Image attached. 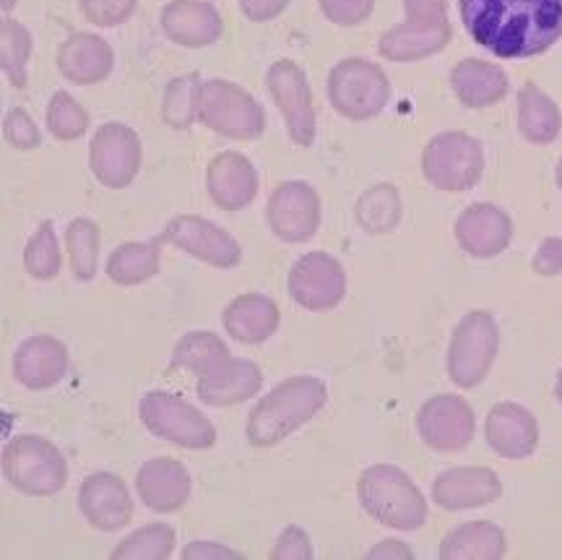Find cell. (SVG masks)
I'll list each match as a JSON object with an SVG mask.
<instances>
[{
  "instance_id": "7c38bea8",
  "label": "cell",
  "mask_w": 562,
  "mask_h": 560,
  "mask_svg": "<svg viewBox=\"0 0 562 560\" xmlns=\"http://www.w3.org/2000/svg\"><path fill=\"white\" fill-rule=\"evenodd\" d=\"M140 138L123 123H108L91 142V172L108 188H125L138 175Z\"/></svg>"
},
{
  "instance_id": "8d00e7d4",
  "label": "cell",
  "mask_w": 562,
  "mask_h": 560,
  "mask_svg": "<svg viewBox=\"0 0 562 560\" xmlns=\"http://www.w3.org/2000/svg\"><path fill=\"white\" fill-rule=\"evenodd\" d=\"M24 266L34 279H53L60 271V245L50 222H45L26 243Z\"/></svg>"
},
{
  "instance_id": "83f0119b",
  "label": "cell",
  "mask_w": 562,
  "mask_h": 560,
  "mask_svg": "<svg viewBox=\"0 0 562 560\" xmlns=\"http://www.w3.org/2000/svg\"><path fill=\"white\" fill-rule=\"evenodd\" d=\"M451 87L467 108H490L508 94V76L492 63L469 58L451 71Z\"/></svg>"
},
{
  "instance_id": "e0dca14e",
  "label": "cell",
  "mask_w": 562,
  "mask_h": 560,
  "mask_svg": "<svg viewBox=\"0 0 562 560\" xmlns=\"http://www.w3.org/2000/svg\"><path fill=\"white\" fill-rule=\"evenodd\" d=\"M484 438L503 459H526L537 451L539 444L537 417L521 404H495L484 423Z\"/></svg>"
},
{
  "instance_id": "74e56055",
  "label": "cell",
  "mask_w": 562,
  "mask_h": 560,
  "mask_svg": "<svg viewBox=\"0 0 562 560\" xmlns=\"http://www.w3.org/2000/svg\"><path fill=\"white\" fill-rule=\"evenodd\" d=\"M47 128L60 142H76L89 128V115L68 92H58L47 108Z\"/></svg>"
},
{
  "instance_id": "f6af8a7d",
  "label": "cell",
  "mask_w": 562,
  "mask_h": 560,
  "mask_svg": "<svg viewBox=\"0 0 562 560\" xmlns=\"http://www.w3.org/2000/svg\"><path fill=\"white\" fill-rule=\"evenodd\" d=\"M406 19L446 21V0H406Z\"/></svg>"
},
{
  "instance_id": "681fc988",
  "label": "cell",
  "mask_w": 562,
  "mask_h": 560,
  "mask_svg": "<svg viewBox=\"0 0 562 560\" xmlns=\"http://www.w3.org/2000/svg\"><path fill=\"white\" fill-rule=\"evenodd\" d=\"M554 391H558V399L562 402V370H560V376H558V387H554Z\"/></svg>"
},
{
  "instance_id": "e575fe53",
  "label": "cell",
  "mask_w": 562,
  "mask_h": 560,
  "mask_svg": "<svg viewBox=\"0 0 562 560\" xmlns=\"http://www.w3.org/2000/svg\"><path fill=\"white\" fill-rule=\"evenodd\" d=\"M175 550V529L167 524H151L133 531L131 537L117 545L112 558H136V560H165Z\"/></svg>"
},
{
  "instance_id": "603a6c76",
  "label": "cell",
  "mask_w": 562,
  "mask_h": 560,
  "mask_svg": "<svg viewBox=\"0 0 562 560\" xmlns=\"http://www.w3.org/2000/svg\"><path fill=\"white\" fill-rule=\"evenodd\" d=\"M456 237L461 248L476 258H492L508 248L513 224L503 209L492 204H474L456 222Z\"/></svg>"
},
{
  "instance_id": "ac0fdd59",
  "label": "cell",
  "mask_w": 562,
  "mask_h": 560,
  "mask_svg": "<svg viewBox=\"0 0 562 560\" xmlns=\"http://www.w3.org/2000/svg\"><path fill=\"white\" fill-rule=\"evenodd\" d=\"M503 493L501 480L487 467H459L442 472L432 485V499L446 511H469L487 506Z\"/></svg>"
},
{
  "instance_id": "3957f363",
  "label": "cell",
  "mask_w": 562,
  "mask_h": 560,
  "mask_svg": "<svg viewBox=\"0 0 562 560\" xmlns=\"http://www.w3.org/2000/svg\"><path fill=\"white\" fill-rule=\"evenodd\" d=\"M362 508L375 522L393 529H419L427 522V503L409 474L391 464L364 469L357 485Z\"/></svg>"
},
{
  "instance_id": "b9f144b4",
  "label": "cell",
  "mask_w": 562,
  "mask_h": 560,
  "mask_svg": "<svg viewBox=\"0 0 562 560\" xmlns=\"http://www.w3.org/2000/svg\"><path fill=\"white\" fill-rule=\"evenodd\" d=\"M321 5L334 24L355 26L370 16L375 0H321Z\"/></svg>"
},
{
  "instance_id": "5b68a950",
  "label": "cell",
  "mask_w": 562,
  "mask_h": 560,
  "mask_svg": "<svg viewBox=\"0 0 562 560\" xmlns=\"http://www.w3.org/2000/svg\"><path fill=\"white\" fill-rule=\"evenodd\" d=\"M140 423L157 438L182 448H211L216 444V428L193 404L170 391H149L138 404Z\"/></svg>"
},
{
  "instance_id": "f907efd6",
  "label": "cell",
  "mask_w": 562,
  "mask_h": 560,
  "mask_svg": "<svg viewBox=\"0 0 562 560\" xmlns=\"http://www.w3.org/2000/svg\"><path fill=\"white\" fill-rule=\"evenodd\" d=\"M558 186L562 188V159H560V165H558Z\"/></svg>"
},
{
  "instance_id": "c3c4849f",
  "label": "cell",
  "mask_w": 562,
  "mask_h": 560,
  "mask_svg": "<svg viewBox=\"0 0 562 560\" xmlns=\"http://www.w3.org/2000/svg\"><path fill=\"white\" fill-rule=\"evenodd\" d=\"M368 558H406V560H409L412 550L398 540H383L381 545H378V548H372L368 552Z\"/></svg>"
},
{
  "instance_id": "ab89813d",
  "label": "cell",
  "mask_w": 562,
  "mask_h": 560,
  "mask_svg": "<svg viewBox=\"0 0 562 560\" xmlns=\"http://www.w3.org/2000/svg\"><path fill=\"white\" fill-rule=\"evenodd\" d=\"M136 11V0H81V13L97 26H117Z\"/></svg>"
},
{
  "instance_id": "4316f807",
  "label": "cell",
  "mask_w": 562,
  "mask_h": 560,
  "mask_svg": "<svg viewBox=\"0 0 562 560\" xmlns=\"http://www.w3.org/2000/svg\"><path fill=\"white\" fill-rule=\"evenodd\" d=\"M110 45L97 34H74L58 51V68L74 83H97L112 71Z\"/></svg>"
},
{
  "instance_id": "cb8c5ba5",
  "label": "cell",
  "mask_w": 562,
  "mask_h": 560,
  "mask_svg": "<svg viewBox=\"0 0 562 560\" xmlns=\"http://www.w3.org/2000/svg\"><path fill=\"white\" fill-rule=\"evenodd\" d=\"M161 30L186 47H203L220 40L222 16L201 0H172L161 11Z\"/></svg>"
},
{
  "instance_id": "4fadbf2b",
  "label": "cell",
  "mask_w": 562,
  "mask_h": 560,
  "mask_svg": "<svg viewBox=\"0 0 562 560\" xmlns=\"http://www.w3.org/2000/svg\"><path fill=\"white\" fill-rule=\"evenodd\" d=\"M347 292L341 264L328 254H307L292 266L290 295L307 311H328L339 305Z\"/></svg>"
},
{
  "instance_id": "7402d4cb",
  "label": "cell",
  "mask_w": 562,
  "mask_h": 560,
  "mask_svg": "<svg viewBox=\"0 0 562 560\" xmlns=\"http://www.w3.org/2000/svg\"><path fill=\"white\" fill-rule=\"evenodd\" d=\"M206 186L216 206L237 212L256 199L258 172L248 157L237 152H224L209 165Z\"/></svg>"
},
{
  "instance_id": "bcb514c9",
  "label": "cell",
  "mask_w": 562,
  "mask_h": 560,
  "mask_svg": "<svg viewBox=\"0 0 562 560\" xmlns=\"http://www.w3.org/2000/svg\"><path fill=\"white\" fill-rule=\"evenodd\" d=\"M290 0H240V9L250 21H269L286 9Z\"/></svg>"
},
{
  "instance_id": "8992f818",
  "label": "cell",
  "mask_w": 562,
  "mask_h": 560,
  "mask_svg": "<svg viewBox=\"0 0 562 560\" xmlns=\"http://www.w3.org/2000/svg\"><path fill=\"white\" fill-rule=\"evenodd\" d=\"M328 97L349 121H370L389 104L391 83L375 63L349 58L328 76Z\"/></svg>"
},
{
  "instance_id": "52a82bcc",
  "label": "cell",
  "mask_w": 562,
  "mask_h": 560,
  "mask_svg": "<svg viewBox=\"0 0 562 560\" xmlns=\"http://www.w3.org/2000/svg\"><path fill=\"white\" fill-rule=\"evenodd\" d=\"M199 117L222 136L256 138L263 133V110L243 87L232 81H206L199 87Z\"/></svg>"
},
{
  "instance_id": "60d3db41",
  "label": "cell",
  "mask_w": 562,
  "mask_h": 560,
  "mask_svg": "<svg viewBox=\"0 0 562 560\" xmlns=\"http://www.w3.org/2000/svg\"><path fill=\"white\" fill-rule=\"evenodd\" d=\"M3 133H5V142L16 146V149H34V146H40L42 142L40 128L21 108H13L9 115H5Z\"/></svg>"
},
{
  "instance_id": "1f68e13d",
  "label": "cell",
  "mask_w": 562,
  "mask_h": 560,
  "mask_svg": "<svg viewBox=\"0 0 562 560\" xmlns=\"http://www.w3.org/2000/svg\"><path fill=\"white\" fill-rule=\"evenodd\" d=\"M357 222L372 235L391 233L402 220V199L393 186H375L364 191L357 201Z\"/></svg>"
},
{
  "instance_id": "5bb4252c",
  "label": "cell",
  "mask_w": 562,
  "mask_h": 560,
  "mask_svg": "<svg viewBox=\"0 0 562 560\" xmlns=\"http://www.w3.org/2000/svg\"><path fill=\"white\" fill-rule=\"evenodd\" d=\"M269 224L284 243H305L318 233L321 201L307 183H281L269 199Z\"/></svg>"
},
{
  "instance_id": "ba28073f",
  "label": "cell",
  "mask_w": 562,
  "mask_h": 560,
  "mask_svg": "<svg viewBox=\"0 0 562 560\" xmlns=\"http://www.w3.org/2000/svg\"><path fill=\"white\" fill-rule=\"evenodd\" d=\"M501 334L495 318L487 311H474L456 326L451 349H448V373L461 389H474L490 373L495 362Z\"/></svg>"
},
{
  "instance_id": "44dd1931",
  "label": "cell",
  "mask_w": 562,
  "mask_h": 560,
  "mask_svg": "<svg viewBox=\"0 0 562 560\" xmlns=\"http://www.w3.org/2000/svg\"><path fill=\"white\" fill-rule=\"evenodd\" d=\"M68 370V349L55 336H30L13 355V376L26 389H53Z\"/></svg>"
},
{
  "instance_id": "7dc6e473",
  "label": "cell",
  "mask_w": 562,
  "mask_h": 560,
  "mask_svg": "<svg viewBox=\"0 0 562 560\" xmlns=\"http://www.w3.org/2000/svg\"><path fill=\"white\" fill-rule=\"evenodd\" d=\"M182 558H193V560H211V558H243L237 550H229L224 548L220 542H203V540H195L188 545L186 550H182Z\"/></svg>"
},
{
  "instance_id": "ffe728a7",
  "label": "cell",
  "mask_w": 562,
  "mask_h": 560,
  "mask_svg": "<svg viewBox=\"0 0 562 560\" xmlns=\"http://www.w3.org/2000/svg\"><path fill=\"white\" fill-rule=\"evenodd\" d=\"M191 472L175 459L157 457L146 461L136 474V490L140 501L157 514H172L191 499Z\"/></svg>"
},
{
  "instance_id": "ee69618b",
  "label": "cell",
  "mask_w": 562,
  "mask_h": 560,
  "mask_svg": "<svg viewBox=\"0 0 562 560\" xmlns=\"http://www.w3.org/2000/svg\"><path fill=\"white\" fill-rule=\"evenodd\" d=\"M533 271L542 277H558L562 271V240L560 237H547L539 245L537 256H533Z\"/></svg>"
},
{
  "instance_id": "d590c367",
  "label": "cell",
  "mask_w": 562,
  "mask_h": 560,
  "mask_svg": "<svg viewBox=\"0 0 562 560\" xmlns=\"http://www.w3.org/2000/svg\"><path fill=\"white\" fill-rule=\"evenodd\" d=\"M32 53V37L19 21L5 19L3 30H0V60H3V71L9 76V81L16 89L26 87V60Z\"/></svg>"
},
{
  "instance_id": "f35d334b",
  "label": "cell",
  "mask_w": 562,
  "mask_h": 560,
  "mask_svg": "<svg viewBox=\"0 0 562 560\" xmlns=\"http://www.w3.org/2000/svg\"><path fill=\"white\" fill-rule=\"evenodd\" d=\"M199 79L195 76H180L167 87L165 94V121L172 128H188L199 115Z\"/></svg>"
},
{
  "instance_id": "7bdbcfd3",
  "label": "cell",
  "mask_w": 562,
  "mask_h": 560,
  "mask_svg": "<svg viewBox=\"0 0 562 560\" xmlns=\"http://www.w3.org/2000/svg\"><path fill=\"white\" fill-rule=\"evenodd\" d=\"M271 558H277V560H284V558H292V560H311V558H313L311 540H307V535H305V531H302L300 527L284 529V535L279 537L277 548L271 550Z\"/></svg>"
},
{
  "instance_id": "9c48e42d",
  "label": "cell",
  "mask_w": 562,
  "mask_h": 560,
  "mask_svg": "<svg viewBox=\"0 0 562 560\" xmlns=\"http://www.w3.org/2000/svg\"><path fill=\"white\" fill-rule=\"evenodd\" d=\"M422 170L440 191H469L482 175V146L467 133H440L427 144Z\"/></svg>"
},
{
  "instance_id": "9a60e30c",
  "label": "cell",
  "mask_w": 562,
  "mask_h": 560,
  "mask_svg": "<svg viewBox=\"0 0 562 560\" xmlns=\"http://www.w3.org/2000/svg\"><path fill=\"white\" fill-rule=\"evenodd\" d=\"M161 240L172 243L175 248L188 250V254L201 258L203 264L229 269L240 261V245L232 235L216 227L214 222L201 220V216H175L167 224Z\"/></svg>"
},
{
  "instance_id": "8fae6325",
  "label": "cell",
  "mask_w": 562,
  "mask_h": 560,
  "mask_svg": "<svg viewBox=\"0 0 562 560\" xmlns=\"http://www.w3.org/2000/svg\"><path fill=\"white\" fill-rule=\"evenodd\" d=\"M474 428V410L461 396L440 394L427 399L417 415L419 436L435 451H461L472 444Z\"/></svg>"
},
{
  "instance_id": "484cf974",
  "label": "cell",
  "mask_w": 562,
  "mask_h": 560,
  "mask_svg": "<svg viewBox=\"0 0 562 560\" xmlns=\"http://www.w3.org/2000/svg\"><path fill=\"white\" fill-rule=\"evenodd\" d=\"M222 324L227 334L240 345H261L279 328V307L273 300L256 295L235 298L224 311Z\"/></svg>"
},
{
  "instance_id": "f1b7e54d",
  "label": "cell",
  "mask_w": 562,
  "mask_h": 560,
  "mask_svg": "<svg viewBox=\"0 0 562 560\" xmlns=\"http://www.w3.org/2000/svg\"><path fill=\"white\" fill-rule=\"evenodd\" d=\"M505 556V531L492 522H469L442 540V560H495Z\"/></svg>"
},
{
  "instance_id": "816d5d0a",
  "label": "cell",
  "mask_w": 562,
  "mask_h": 560,
  "mask_svg": "<svg viewBox=\"0 0 562 560\" xmlns=\"http://www.w3.org/2000/svg\"><path fill=\"white\" fill-rule=\"evenodd\" d=\"M3 9L11 11L13 9V0H3Z\"/></svg>"
},
{
  "instance_id": "d4e9b609",
  "label": "cell",
  "mask_w": 562,
  "mask_h": 560,
  "mask_svg": "<svg viewBox=\"0 0 562 560\" xmlns=\"http://www.w3.org/2000/svg\"><path fill=\"white\" fill-rule=\"evenodd\" d=\"M451 40V26L446 21H412L393 26L381 37V55L389 60H417L438 53Z\"/></svg>"
},
{
  "instance_id": "2e32d148",
  "label": "cell",
  "mask_w": 562,
  "mask_h": 560,
  "mask_svg": "<svg viewBox=\"0 0 562 560\" xmlns=\"http://www.w3.org/2000/svg\"><path fill=\"white\" fill-rule=\"evenodd\" d=\"M79 508L83 519L102 531H117L133 519L128 488L112 472H97L81 482Z\"/></svg>"
},
{
  "instance_id": "d6986e66",
  "label": "cell",
  "mask_w": 562,
  "mask_h": 560,
  "mask_svg": "<svg viewBox=\"0 0 562 560\" xmlns=\"http://www.w3.org/2000/svg\"><path fill=\"white\" fill-rule=\"evenodd\" d=\"M263 387V373L256 362L243 360V357H227L216 362L199 378L201 402L211 407H232L245 399L256 396Z\"/></svg>"
},
{
  "instance_id": "f546056e",
  "label": "cell",
  "mask_w": 562,
  "mask_h": 560,
  "mask_svg": "<svg viewBox=\"0 0 562 560\" xmlns=\"http://www.w3.org/2000/svg\"><path fill=\"white\" fill-rule=\"evenodd\" d=\"M562 125L560 110L542 89L526 83L518 94V128L531 144H552Z\"/></svg>"
},
{
  "instance_id": "836d02e7",
  "label": "cell",
  "mask_w": 562,
  "mask_h": 560,
  "mask_svg": "<svg viewBox=\"0 0 562 560\" xmlns=\"http://www.w3.org/2000/svg\"><path fill=\"white\" fill-rule=\"evenodd\" d=\"M66 243L76 279L87 282L97 275V261H100V227L91 220H83V216L74 220L66 233Z\"/></svg>"
},
{
  "instance_id": "6da1fadb",
  "label": "cell",
  "mask_w": 562,
  "mask_h": 560,
  "mask_svg": "<svg viewBox=\"0 0 562 560\" xmlns=\"http://www.w3.org/2000/svg\"><path fill=\"white\" fill-rule=\"evenodd\" d=\"M474 42L497 58H533L562 34V0H461Z\"/></svg>"
},
{
  "instance_id": "7a4b0ae2",
  "label": "cell",
  "mask_w": 562,
  "mask_h": 560,
  "mask_svg": "<svg viewBox=\"0 0 562 560\" xmlns=\"http://www.w3.org/2000/svg\"><path fill=\"white\" fill-rule=\"evenodd\" d=\"M326 387L323 381L313 376H297L290 381L279 383L269 396H263L250 412L248 440L252 446H273L284 440L307 419L318 415L323 404H326Z\"/></svg>"
},
{
  "instance_id": "d6a6232c",
  "label": "cell",
  "mask_w": 562,
  "mask_h": 560,
  "mask_svg": "<svg viewBox=\"0 0 562 560\" xmlns=\"http://www.w3.org/2000/svg\"><path fill=\"white\" fill-rule=\"evenodd\" d=\"M229 349L216 334L193 332L182 336L172 352V370H193V373H206L216 362L227 360Z\"/></svg>"
},
{
  "instance_id": "4dcf8cb0",
  "label": "cell",
  "mask_w": 562,
  "mask_h": 560,
  "mask_svg": "<svg viewBox=\"0 0 562 560\" xmlns=\"http://www.w3.org/2000/svg\"><path fill=\"white\" fill-rule=\"evenodd\" d=\"M159 243L121 245L108 261V277L115 284L133 287L146 282L159 271Z\"/></svg>"
},
{
  "instance_id": "30bf717a",
  "label": "cell",
  "mask_w": 562,
  "mask_h": 560,
  "mask_svg": "<svg viewBox=\"0 0 562 560\" xmlns=\"http://www.w3.org/2000/svg\"><path fill=\"white\" fill-rule=\"evenodd\" d=\"M266 87L279 104L286 121V131L300 146H311L315 138V110L311 97V83L297 63L279 60L266 74Z\"/></svg>"
},
{
  "instance_id": "277c9868",
  "label": "cell",
  "mask_w": 562,
  "mask_h": 560,
  "mask_svg": "<svg viewBox=\"0 0 562 560\" xmlns=\"http://www.w3.org/2000/svg\"><path fill=\"white\" fill-rule=\"evenodd\" d=\"M3 474L24 495H55L68 480V461L47 438L19 436L3 448Z\"/></svg>"
}]
</instances>
